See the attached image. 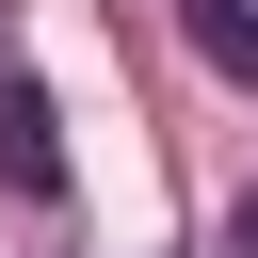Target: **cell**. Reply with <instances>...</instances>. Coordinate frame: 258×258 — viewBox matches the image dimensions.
<instances>
[{
	"label": "cell",
	"instance_id": "obj_1",
	"mask_svg": "<svg viewBox=\"0 0 258 258\" xmlns=\"http://www.w3.org/2000/svg\"><path fill=\"white\" fill-rule=\"evenodd\" d=\"M177 32H194V64L258 81V0H177Z\"/></svg>",
	"mask_w": 258,
	"mask_h": 258
},
{
	"label": "cell",
	"instance_id": "obj_2",
	"mask_svg": "<svg viewBox=\"0 0 258 258\" xmlns=\"http://www.w3.org/2000/svg\"><path fill=\"white\" fill-rule=\"evenodd\" d=\"M226 258H258V194H242V210H226Z\"/></svg>",
	"mask_w": 258,
	"mask_h": 258
}]
</instances>
